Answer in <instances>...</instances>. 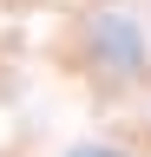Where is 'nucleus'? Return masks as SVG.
Here are the masks:
<instances>
[{
	"label": "nucleus",
	"mask_w": 151,
	"mask_h": 157,
	"mask_svg": "<svg viewBox=\"0 0 151 157\" xmlns=\"http://www.w3.org/2000/svg\"><path fill=\"white\" fill-rule=\"evenodd\" d=\"M72 157H112V151H72Z\"/></svg>",
	"instance_id": "f257e3e1"
}]
</instances>
